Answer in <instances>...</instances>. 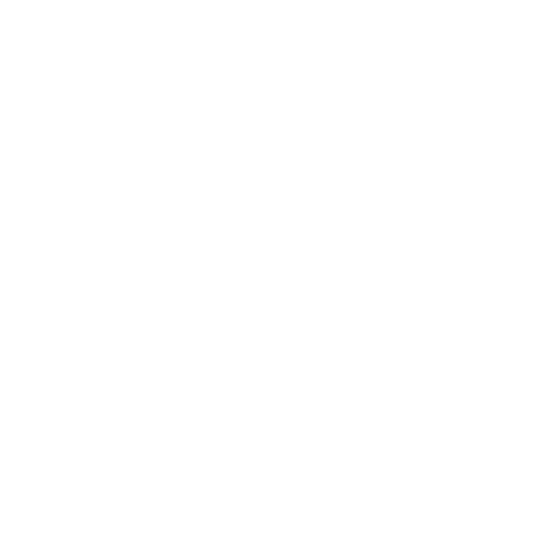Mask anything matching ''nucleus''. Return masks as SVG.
<instances>
[]
</instances>
